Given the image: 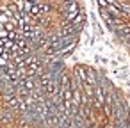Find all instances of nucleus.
Wrapping results in <instances>:
<instances>
[{
	"mask_svg": "<svg viewBox=\"0 0 130 128\" xmlns=\"http://www.w3.org/2000/svg\"><path fill=\"white\" fill-rule=\"evenodd\" d=\"M41 13H43V11H41V4H34L29 14H30V16H39Z\"/></svg>",
	"mask_w": 130,
	"mask_h": 128,
	"instance_id": "nucleus-1",
	"label": "nucleus"
},
{
	"mask_svg": "<svg viewBox=\"0 0 130 128\" xmlns=\"http://www.w3.org/2000/svg\"><path fill=\"white\" fill-rule=\"evenodd\" d=\"M9 64H7V52L6 53H2L0 55V68H7Z\"/></svg>",
	"mask_w": 130,
	"mask_h": 128,
	"instance_id": "nucleus-2",
	"label": "nucleus"
},
{
	"mask_svg": "<svg viewBox=\"0 0 130 128\" xmlns=\"http://www.w3.org/2000/svg\"><path fill=\"white\" fill-rule=\"evenodd\" d=\"M2 53H6V50H4V45H2V39H0V55Z\"/></svg>",
	"mask_w": 130,
	"mask_h": 128,
	"instance_id": "nucleus-3",
	"label": "nucleus"
},
{
	"mask_svg": "<svg viewBox=\"0 0 130 128\" xmlns=\"http://www.w3.org/2000/svg\"><path fill=\"white\" fill-rule=\"evenodd\" d=\"M27 2H32V4H36V0H27Z\"/></svg>",
	"mask_w": 130,
	"mask_h": 128,
	"instance_id": "nucleus-4",
	"label": "nucleus"
},
{
	"mask_svg": "<svg viewBox=\"0 0 130 128\" xmlns=\"http://www.w3.org/2000/svg\"><path fill=\"white\" fill-rule=\"evenodd\" d=\"M0 13H2V9H0Z\"/></svg>",
	"mask_w": 130,
	"mask_h": 128,
	"instance_id": "nucleus-5",
	"label": "nucleus"
}]
</instances>
